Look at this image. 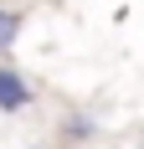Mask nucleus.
I'll use <instances>...</instances> for the list:
<instances>
[{
  "mask_svg": "<svg viewBox=\"0 0 144 149\" xmlns=\"http://www.w3.org/2000/svg\"><path fill=\"white\" fill-rule=\"evenodd\" d=\"M31 98H36V93H31V82L15 72V67H5V62H0V113H21V108H31Z\"/></svg>",
  "mask_w": 144,
  "mask_h": 149,
  "instance_id": "nucleus-1",
  "label": "nucleus"
},
{
  "mask_svg": "<svg viewBox=\"0 0 144 149\" xmlns=\"http://www.w3.org/2000/svg\"><path fill=\"white\" fill-rule=\"evenodd\" d=\"M21 26H26V15L10 10V5H0V57L15 46V36H21Z\"/></svg>",
  "mask_w": 144,
  "mask_h": 149,
  "instance_id": "nucleus-2",
  "label": "nucleus"
},
{
  "mask_svg": "<svg viewBox=\"0 0 144 149\" xmlns=\"http://www.w3.org/2000/svg\"><path fill=\"white\" fill-rule=\"evenodd\" d=\"M67 139H77V144H82V139H93V123H82V118H67Z\"/></svg>",
  "mask_w": 144,
  "mask_h": 149,
  "instance_id": "nucleus-3",
  "label": "nucleus"
},
{
  "mask_svg": "<svg viewBox=\"0 0 144 149\" xmlns=\"http://www.w3.org/2000/svg\"><path fill=\"white\" fill-rule=\"evenodd\" d=\"M139 149H144V144H139Z\"/></svg>",
  "mask_w": 144,
  "mask_h": 149,
  "instance_id": "nucleus-4",
  "label": "nucleus"
}]
</instances>
